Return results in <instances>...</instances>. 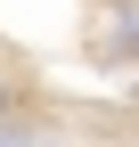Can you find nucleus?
<instances>
[{
	"label": "nucleus",
	"mask_w": 139,
	"mask_h": 147,
	"mask_svg": "<svg viewBox=\"0 0 139 147\" xmlns=\"http://www.w3.org/2000/svg\"><path fill=\"white\" fill-rule=\"evenodd\" d=\"M131 147H139V139H131Z\"/></svg>",
	"instance_id": "nucleus-1"
}]
</instances>
